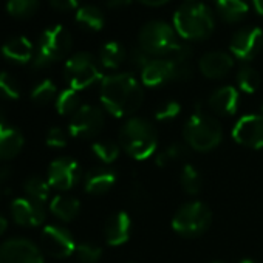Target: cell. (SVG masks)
Wrapping results in <instances>:
<instances>
[{
    "label": "cell",
    "instance_id": "cell-45",
    "mask_svg": "<svg viewBox=\"0 0 263 263\" xmlns=\"http://www.w3.org/2000/svg\"><path fill=\"white\" fill-rule=\"evenodd\" d=\"M7 228H8V221H7V218H5L4 215H0V235L5 234Z\"/></svg>",
    "mask_w": 263,
    "mask_h": 263
},
{
    "label": "cell",
    "instance_id": "cell-16",
    "mask_svg": "<svg viewBox=\"0 0 263 263\" xmlns=\"http://www.w3.org/2000/svg\"><path fill=\"white\" fill-rule=\"evenodd\" d=\"M130 231H132L130 217L125 212L119 211L108 217L104 228V235L110 246H121L128 240Z\"/></svg>",
    "mask_w": 263,
    "mask_h": 263
},
{
    "label": "cell",
    "instance_id": "cell-44",
    "mask_svg": "<svg viewBox=\"0 0 263 263\" xmlns=\"http://www.w3.org/2000/svg\"><path fill=\"white\" fill-rule=\"evenodd\" d=\"M252 4H254L255 11H257L260 16H263V0H252Z\"/></svg>",
    "mask_w": 263,
    "mask_h": 263
},
{
    "label": "cell",
    "instance_id": "cell-9",
    "mask_svg": "<svg viewBox=\"0 0 263 263\" xmlns=\"http://www.w3.org/2000/svg\"><path fill=\"white\" fill-rule=\"evenodd\" d=\"M104 125V115L98 107L93 105H82L73 113L68 132L73 138L88 140L96 137L102 130Z\"/></svg>",
    "mask_w": 263,
    "mask_h": 263
},
{
    "label": "cell",
    "instance_id": "cell-20",
    "mask_svg": "<svg viewBox=\"0 0 263 263\" xmlns=\"http://www.w3.org/2000/svg\"><path fill=\"white\" fill-rule=\"evenodd\" d=\"M116 183V174L107 167H95L85 174V191L91 195H102L108 192Z\"/></svg>",
    "mask_w": 263,
    "mask_h": 263
},
{
    "label": "cell",
    "instance_id": "cell-33",
    "mask_svg": "<svg viewBox=\"0 0 263 263\" xmlns=\"http://www.w3.org/2000/svg\"><path fill=\"white\" fill-rule=\"evenodd\" d=\"M56 93H58V88L56 85L53 84V81L50 79H45L42 82H39L33 91H31V99L39 104V105H45L48 102H51L54 98H56Z\"/></svg>",
    "mask_w": 263,
    "mask_h": 263
},
{
    "label": "cell",
    "instance_id": "cell-22",
    "mask_svg": "<svg viewBox=\"0 0 263 263\" xmlns=\"http://www.w3.org/2000/svg\"><path fill=\"white\" fill-rule=\"evenodd\" d=\"M2 54L13 62L27 64L33 58V45L24 36L13 37L2 45Z\"/></svg>",
    "mask_w": 263,
    "mask_h": 263
},
{
    "label": "cell",
    "instance_id": "cell-4",
    "mask_svg": "<svg viewBox=\"0 0 263 263\" xmlns=\"http://www.w3.org/2000/svg\"><path fill=\"white\" fill-rule=\"evenodd\" d=\"M177 33L187 41L208 37L214 30V16L203 4L183 5L174 16Z\"/></svg>",
    "mask_w": 263,
    "mask_h": 263
},
{
    "label": "cell",
    "instance_id": "cell-46",
    "mask_svg": "<svg viewBox=\"0 0 263 263\" xmlns=\"http://www.w3.org/2000/svg\"><path fill=\"white\" fill-rule=\"evenodd\" d=\"M240 263H255L254 260H249V258H245V260H241Z\"/></svg>",
    "mask_w": 263,
    "mask_h": 263
},
{
    "label": "cell",
    "instance_id": "cell-12",
    "mask_svg": "<svg viewBox=\"0 0 263 263\" xmlns=\"http://www.w3.org/2000/svg\"><path fill=\"white\" fill-rule=\"evenodd\" d=\"M232 138L238 144L249 149L263 147V116L261 115H245L241 116L234 128Z\"/></svg>",
    "mask_w": 263,
    "mask_h": 263
},
{
    "label": "cell",
    "instance_id": "cell-36",
    "mask_svg": "<svg viewBox=\"0 0 263 263\" xmlns=\"http://www.w3.org/2000/svg\"><path fill=\"white\" fill-rule=\"evenodd\" d=\"M74 252L82 263H96L102 255V249L93 243H81L76 246Z\"/></svg>",
    "mask_w": 263,
    "mask_h": 263
},
{
    "label": "cell",
    "instance_id": "cell-23",
    "mask_svg": "<svg viewBox=\"0 0 263 263\" xmlns=\"http://www.w3.org/2000/svg\"><path fill=\"white\" fill-rule=\"evenodd\" d=\"M51 212L62 221H71L78 217L81 203L78 198L70 195H56L50 204Z\"/></svg>",
    "mask_w": 263,
    "mask_h": 263
},
{
    "label": "cell",
    "instance_id": "cell-11",
    "mask_svg": "<svg viewBox=\"0 0 263 263\" xmlns=\"http://www.w3.org/2000/svg\"><path fill=\"white\" fill-rule=\"evenodd\" d=\"M41 245H42V249L54 258L70 257L76 251L73 235L67 229L61 226H54V224L44 228Z\"/></svg>",
    "mask_w": 263,
    "mask_h": 263
},
{
    "label": "cell",
    "instance_id": "cell-8",
    "mask_svg": "<svg viewBox=\"0 0 263 263\" xmlns=\"http://www.w3.org/2000/svg\"><path fill=\"white\" fill-rule=\"evenodd\" d=\"M64 76L70 88L76 91L93 85L102 78L98 65L93 61V56L88 53H78L73 58H70L65 64Z\"/></svg>",
    "mask_w": 263,
    "mask_h": 263
},
{
    "label": "cell",
    "instance_id": "cell-28",
    "mask_svg": "<svg viewBox=\"0 0 263 263\" xmlns=\"http://www.w3.org/2000/svg\"><path fill=\"white\" fill-rule=\"evenodd\" d=\"M189 155V151L186 146L183 144H172L169 147H166L163 152L158 154L157 157V166L158 167H167L174 163H180L184 161Z\"/></svg>",
    "mask_w": 263,
    "mask_h": 263
},
{
    "label": "cell",
    "instance_id": "cell-35",
    "mask_svg": "<svg viewBox=\"0 0 263 263\" xmlns=\"http://www.w3.org/2000/svg\"><path fill=\"white\" fill-rule=\"evenodd\" d=\"M0 95L8 99H17L21 96V84L8 71H0Z\"/></svg>",
    "mask_w": 263,
    "mask_h": 263
},
{
    "label": "cell",
    "instance_id": "cell-13",
    "mask_svg": "<svg viewBox=\"0 0 263 263\" xmlns=\"http://www.w3.org/2000/svg\"><path fill=\"white\" fill-rule=\"evenodd\" d=\"M81 180V166L76 160L62 157L48 167V184L59 191H68Z\"/></svg>",
    "mask_w": 263,
    "mask_h": 263
},
{
    "label": "cell",
    "instance_id": "cell-42",
    "mask_svg": "<svg viewBox=\"0 0 263 263\" xmlns=\"http://www.w3.org/2000/svg\"><path fill=\"white\" fill-rule=\"evenodd\" d=\"M134 0H107V7L108 8H121L130 5Z\"/></svg>",
    "mask_w": 263,
    "mask_h": 263
},
{
    "label": "cell",
    "instance_id": "cell-37",
    "mask_svg": "<svg viewBox=\"0 0 263 263\" xmlns=\"http://www.w3.org/2000/svg\"><path fill=\"white\" fill-rule=\"evenodd\" d=\"M181 111V105L177 101H167L163 105H160L155 111V118L158 121H171L177 118Z\"/></svg>",
    "mask_w": 263,
    "mask_h": 263
},
{
    "label": "cell",
    "instance_id": "cell-14",
    "mask_svg": "<svg viewBox=\"0 0 263 263\" xmlns=\"http://www.w3.org/2000/svg\"><path fill=\"white\" fill-rule=\"evenodd\" d=\"M263 47V31L257 27H248L235 33L231 39L229 48L240 61L254 59Z\"/></svg>",
    "mask_w": 263,
    "mask_h": 263
},
{
    "label": "cell",
    "instance_id": "cell-30",
    "mask_svg": "<svg viewBox=\"0 0 263 263\" xmlns=\"http://www.w3.org/2000/svg\"><path fill=\"white\" fill-rule=\"evenodd\" d=\"M39 8V0H8L7 11L14 17H31Z\"/></svg>",
    "mask_w": 263,
    "mask_h": 263
},
{
    "label": "cell",
    "instance_id": "cell-41",
    "mask_svg": "<svg viewBox=\"0 0 263 263\" xmlns=\"http://www.w3.org/2000/svg\"><path fill=\"white\" fill-rule=\"evenodd\" d=\"M78 2L79 0H50V4L61 10V11H67V10H71V8H76L78 7Z\"/></svg>",
    "mask_w": 263,
    "mask_h": 263
},
{
    "label": "cell",
    "instance_id": "cell-40",
    "mask_svg": "<svg viewBox=\"0 0 263 263\" xmlns=\"http://www.w3.org/2000/svg\"><path fill=\"white\" fill-rule=\"evenodd\" d=\"M132 198H134V201L138 203V204L147 203V194H146V191L143 189V186L140 183L132 184Z\"/></svg>",
    "mask_w": 263,
    "mask_h": 263
},
{
    "label": "cell",
    "instance_id": "cell-5",
    "mask_svg": "<svg viewBox=\"0 0 263 263\" xmlns=\"http://www.w3.org/2000/svg\"><path fill=\"white\" fill-rule=\"evenodd\" d=\"M71 50V36L62 27L56 25L45 30L41 36L37 53L34 58V68L47 67L65 58Z\"/></svg>",
    "mask_w": 263,
    "mask_h": 263
},
{
    "label": "cell",
    "instance_id": "cell-17",
    "mask_svg": "<svg viewBox=\"0 0 263 263\" xmlns=\"http://www.w3.org/2000/svg\"><path fill=\"white\" fill-rule=\"evenodd\" d=\"M141 79L147 87H158L169 81H174V67L169 58L152 59L143 70Z\"/></svg>",
    "mask_w": 263,
    "mask_h": 263
},
{
    "label": "cell",
    "instance_id": "cell-15",
    "mask_svg": "<svg viewBox=\"0 0 263 263\" xmlns=\"http://www.w3.org/2000/svg\"><path fill=\"white\" fill-rule=\"evenodd\" d=\"M11 215L17 224L22 226H39L45 221V209L42 203L30 198H16L11 203Z\"/></svg>",
    "mask_w": 263,
    "mask_h": 263
},
{
    "label": "cell",
    "instance_id": "cell-26",
    "mask_svg": "<svg viewBox=\"0 0 263 263\" xmlns=\"http://www.w3.org/2000/svg\"><path fill=\"white\" fill-rule=\"evenodd\" d=\"M99 59L105 68H118L125 61V50L118 42H107L101 48Z\"/></svg>",
    "mask_w": 263,
    "mask_h": 263
},
{
    "label": "cell",
    "instance_id": "cell-31",
    "mask_svg": "<svg viewBox=\"0 0 263 263\" xmlns=\"http://www.w3.org/2000/svg\"><path fill=\"white\" fill-rule=\"evenodd\" d=\"M237 84L245 93H255L260 87V76L252 67H241L237 73Z\"/></svg>",
    "mask_w": 263,
    "mask_h": 263
},
{
    "label": "cell",
    "instance_id": "cell-48",
    "mask_svg": "<svg viewBox=\"0 0 263 263\" xmlns=\"http://www.w3.org/2000/svg\"><path fill=\"white\" fill-rule=\"evenodd\" d=\"M0 189H2V187H0Z\"/></svg>",
    "mask_w": 263,
    "mask_h": 263
},
{
    "label": "cell",
    "instance_id": "cell-18",
    "mask_svg": "<svg viewBox=\"0 0 263 263\" xmlns=\"http://www.w3.org/2000/svg\"><path fill=\"white\" fill-rule=\"evenodd\" d=\"M232 65H234L232 58L221 51L208 53L200 59V71L209 79L223 78L231 71Z\"/></svg>",
    "mask_w": 263,
    "mask_h": 263
},
{
    "label": "cell",
    "instance_id": "cell-27",
    "mask_svg": "<svg viewBox=\"0 0 263 263\" xmlns=\"http://www.w3.org/2000/svg\"><path fill=\"white\" fill-rule=\"evenodd\" d=\"M27 195L30 200L33 201H37V203H45L48 200V195H50V184L42 180L41 177H30L27 181H25V186H24Z\"/></svg>",
    "mask_w": 263,
    "mask_h": 263
},
{
    "label": "cell",
    "instance_id": "cell-38",
    "mask_svg": "<svg viewBox=\"0 0 263 263\" xmlns=\"http://www.w3.org/2000/svg\"><path fill=\"white\" fill-rule=\"evenodd\" d=\"M47 144L50 147H56V149H61V147H65L67 146V135L65 132L59 127H53L48 130L47 134Z\"/></svg>",
    "mask_w": 263,
    "mask_h": 263
},
{
    "label": "cell",
    "instance_id": "cell-32",
    "mask_svg": "<svg viewBox=\"0 0 263 263\" xmlns=\"http://www.w3.org/2000/svg\"><path fill=\"white\" fill-rule=\"evenodd\" d=\"M56 108L61 115H70L76 113L79 108V95L73 88H67L59 93L56 99Z\"/></svg>",
    "mask_w": 263,
    "mask_h": 263
},
{
    "label": "cell",
    "instance_id": "cell-19",
    "mask_svg": "<svg viewBox=\"0 0 263 263\" xmlns=\"http://www.w3.org/2000/svg\"><path fill=\"white\" fill-rule=\"evenodd\" d=\"M22 147L24 137L21 132L0 121V160H11L17 157Z\"/></svg>",
    "mask_w": 263,
    "mask_h": 263
},
{
    "label": "cell",
    "instance_id": "cell-2",
    "mask_svg": "<svg viewBox=\"0 0 263 263\" xmlns=\"http://www.w3.org/2000/svg\"><path fill=\"white\" fill-rule=\"evenodd\" d=\"M119 143L132 158L147 160L157 151L158 135L149 121L132 118L119 130Z\"/></svg>",
    "mask_w": 263,
    "mask_h": 263
},
{
    "label": "cell",
    "instance_id": "cell-7",
    "mask_svg": "<svg viewBox=\"0 0 263 263\" xmlns=\"http://www.w3.org/2000/svg\"><path fill=\"white\" fill-rule=\"evenodd\" d=\"M212 220L211 209L200 201H192L178 209L172 220V228L175 232L184 237H197L203 234Z\"/></svg>",
    "mask_w": 263,
    "mask_h": 263
},
{
    "label": "cell",
    "instance_id": "cell-47",
    "mask_svg": "<svg viewBox=\"0 0 263 263\" xmlns=\"http://www.w3.org/2000/svg\"><path fill=\"white\" fill-rule=\"evenodd\" d=\"M261 116H263V105H261Z\"/></svg>",
    "mask_w": 263,
    "mask_h": 263
},
{
    "label": "cell",
    "instance_id": "cell-34",
    "mask_svg": "<svg viewBox=\"0 0 263 263\" xmlns=\"http://www.w3.org/2000/svg\"><path fill=\"white\" fill-rule=\"evenodd\" d=\"M93 154L102 161V163H113L118 155H119V147L118 144L111 143V141H96L91 146Z\"/></svg>",
    "mask_w": 263,
    "mask_h": 263
},
{
    "label": "cell",
    "instance_id": "cell-25",
    "mask_svg": "<svg viewBox=\"0 0 263 263\" xmlns=\"http://www.w3.org/2000/svg\"><path fill=\"white\" fill-rule=\"evenodd\" d=\"M76 21L79 25L91 31H98L104 27V14L101 13L99 8L93 5L81 7L76 13Z\"/></svg>",
    "mask_w": 263,
    "mask_h": 263
},
{
    "label": "cell",
    "instance_id": "cell-21",
    "mask_svg": "<svg viewBox=\"0 0 263 263\" xmlns=\"http://www.w3.org/2000/svg\"><path fill=\"white\" fill-rule=\"evenodd\" d=\"M209 107L218 115H234L238 107V91L231 87H221L209 98Z\"/></svg>",
    "mask_w": 263,
    "mask_h": 263
},
{
    "label": "cell",
    "instance_id": "cell-39",
    "mask_svg": "<svg viewBox=\"0 0 263 263\" xmlns=\"http://www.w3.org/2000/svg\"><path fill=\"white\" fill-rule=\"evenodd\" d=\"M151 61H152V56L147 51H144L140 45L135 47L134 50H132V53H130V62L134 64L135 67L144 68Z\"/></svg>",
    "mask_w": 263,
    "mask_h": 263
},
{
    "label": "cell",
    "instance_id": "cell-1",
    "mask_svg": "<svg viewBox=\"0 0 263 263\" xmlns=\"http://www.w3.org/2000/svg\"><path fill=\"white\" fill-rule=\"evenodd\" d=\"M143 101L144 91L130 73L113 74L102 79L101 102L110 115L116 118L128 116L141 107Z\"/></svg>",
    "mask_w": 263,
    "mask_h": 263
},
{
    "label": "cell",
    "instance_id": "cell-43",
    "mask_svg": "<svg viewBox=\"0 0 263 263\" xmlns=\"http://www.w3.org/2000/svg\"><path fill=\"white\" fill-rule=\"evenodd\" d=\"M144 5H149V7H160V5H164L167 4L169 0H140Z\"/></svg>",
    "mask_w": 263,
    "mask_h": 263
},
{
    "label": "cell",
    "instance_id": "cell-10",
    "mask_svg": "<svg viewBox=\"0 0 263 263\" xmlns=\"http://www.w3.org/2000/svg\"><path fill=\"white\" fill-rule=\"evenodd\" d=\"M0 263H44V257L33 241L10 238L0 245Z\"/></svg>",
    "mask_w": 263,
    "mask_h": 263
},
{
    "label": "cell",
    "instance_id": "cell-24",
    "mask_svg": "<svg viewBox=\"0 0 263 263\" xmlns=\"http://www.w3.org/2000/svg\"><path fill=\"white\" fill-rule=\"evenodd\" d=\"M217 10L226 22H238L248 14L245 0H217Z\"/></svg>",
    "mask_w": 263,
    "mask_h": 263
},
{
    "label": "cell",
    "instance_id": "cell-49",
    "mask_svg": "<svg viewBox=\"0 0 263 263\" xmlns=\"http://www.w3.org/2000/svg\"><path fill=\"white\" fill-rule=\"evenodd\" d=\"M215 2H217V0H215Z\"/></svg>",
    "mask_w": 263,
    "mask_h": 263
},
{
    "label": "cell",
    "instance_id": "cell-6",
    "mask_svg": "<svg viewBox=\"0 0 263 263\" xmlns=\"http://www.w3.org/2000/svg\"><path fill=\"white\" fill-rule=\"evenodd\" d=\"M180 45L174 30L164 22H149L141 28L140 47L151 56L167 58L178 50Z\"/></svg>",
    "mask_w": 263,
    "mask_h": 263
},
{
    "label": "cell",
    "instance_id": "cell-3",
    "mask_svg": "<svg viewBox=\"0 0 263 263\" xmlns=\"http://www.w3.org/2000/svg\"><path fill=\"white\" fill-rule=\"evenodd\" d=\"M223 130L220 122L208 113L197 110L184 125V138L194 151L209 152L221 143Z\"/></svg>",
    "mask_w": 263,
    "mask_h": 263
},
{
    "label": "cell",
    "instance_id": "cell-29",
    "mask_svg": "<svg viewBox=\"0 0 263 263\" xmlns=\"http://www.w3.org/2000/svg\"><path fill=\"white\" fill-rule=\"evenodd\" d=\"M180 183H181L184 192H187L191 195H197L201 191V186H203L201 175L192 164H184V167L181 171Z\"/></svg>",
    "mask_w": 263,
    "mask_h": 263
}]
</instances>
